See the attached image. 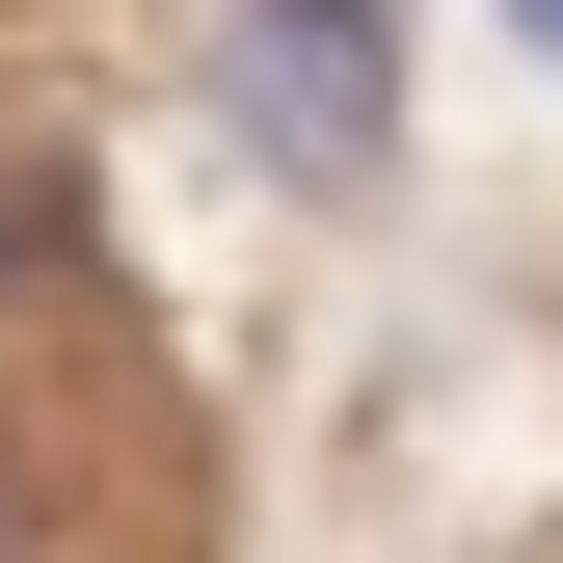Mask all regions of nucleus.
<instances>
[{
    "label": "nucleus",
    "mask_w": 563,
    "mask_h": 563,
    "mask_svg": "<svg viewBox=\"0 0 563 563\" xmlns=\"http://www.w3.org/2000/svg\"><path fill=\"white\" fill-rule=\"evenodd\" d=\"M242 134H268L296 188H376V134H402L376 0H242Z\"/></svg>",
    "instance_id": "f257e3e1"
},
{
    "label": "nucleus",
    "mask_w": 563,
    "mask_h": 563,
    "mask_svg": "<svg viewBox=\"0 0 563 563\" xmlns=\"http://www.w3.org/2000/svg\"><path fill=\"white\" fill-rule=\"evenodd\" d=\"M510 27H537V54H563V0H510Z\"/></svg>",
    "instance_id": "20e7f679"
},
{
    "label": "nucleus",
    "mask_w": 563,
    "mask_h": 563,
    "mask_svg": "<svg viewBox=\"0 0 563 563\" xmlns=\"http://www.w3.org/2000/svg\"><path fill=\"white\" fill-rule=\"evenodd\" d=\"M0 563H27V483H0Z\"/></svg>",
    "instance_id": "7ed1b4c3"
},
{
    "label": "nucleus",
    "mask_w": 563,
    "mask_h": 563,
    "mask_svg": "<svg viewBox=\"0 0 563 563\" xmlns=\"http://www.w3.org/2000/svg\"><path fill=\"white\" fill-rule=\"evenodd\" d=\"M81 242V162H0V268H54Z\"/></svg>",
    "instance_id": "f03ea898"
}]
</instances>
